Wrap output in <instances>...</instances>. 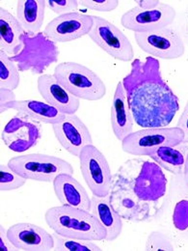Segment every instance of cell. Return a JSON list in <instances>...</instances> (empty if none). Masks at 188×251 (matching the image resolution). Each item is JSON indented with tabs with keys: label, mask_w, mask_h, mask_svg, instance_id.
Masks as SVG:
<instances>
[{
	"label": "cell",
	"mask_w": 188,
	"mask_h": 251,
	"mask_svg": "<svg viewBox=\"0 0 188 251\" xmlns=\"http://www.w3.org/2000/svg\"><path fill=\"white\" fill-rule=\"evenodd\" d=\"M134 122L143 127H165L180 109L177 95L165 82L158 59L147 56L134 59L122 80Z\"/></svg>",
	"instance_id": "6da1fadb"
},
{
	"label": "cell",
	"mask_w": 188,
	"mask_h": 251,
	"mask_svg": "<svg viewBox=\"0 0 188 251\" xmlns=\"http://www.w3.org/2000/svg\"><path fill=\"white\" fill-rule=\"evenodd\" d=\"M112 185L122 188L144 205L159 212L158 203L166 195L167 178L155 161L131 158L123 163L113 176Z\"/></svg>",
	"instance_id": "7a4b0ae2"
},
{
	"label": "cell",
	"mask_w": 188,
	"mask_h": 251,
	"mask_svg": "<svg viewBox=\"0 0 188 251\" xmlns=\"http://www.w3.org/2000/svg\"><path fill=\"white\" fill-rule=\"evenodd\" d=\"M45 220L50 229L67 238L100 242L106 237L104 227L89 211L62 205L48 209Z\"/></svg>",
	"instance_id": "3957f363"
},
{
	"label": "cell",
	"mask_w": 188,
	"mask_h": 251,
	"mask_svg": "<svg viewBox=\"0 0 188 251\" xmlns=\"http://www.w3.org/2000/svg\"><path fill=\"white\" fill-rule=\"evenodd\" d=\"M23 48L15 55L10 56L20 72H30L33 75H43L52 64L59 59V48L48 39L44 32L37 34L24 33L22 36Z\"/></svg>",
	"instance_id": "277c9868"
},
{
	"label": "cell",
	"mask_w": 188,
	"mask_h": 251,
	"mask_svg": "<svg viewBox=\"0 0 188 251\" xmlns=\"http://www.w3.org/2000/svg\"><path fill=\"white\" fill-rule=\"evenodd\" d=\"M53 75L65 89L79 100H98L106 94L103 80L82 64L60 63L55 67Z\"/></svg>",
	"instance_id": "5b68a950"
},
{
	"label": "cell",
	"mask_w": 188,
	"mask_h": 251,
	"mask_svg": "<svg viewBox=\"0 0 188 251\" xmlns=\"http://www.w3.org/2000/svg\"><path fill=\"white\" fill-rule=\"evenodd\" d=\"M8 165L26 180L36 182L53 183L60 174L73 175V167L70 162L45 154L35 153L12 157Z\"/></svg>",
	"instance_id": "8992f818"
},
{
	"label": "cell",
	"mask_w": 188,
	"mask_h": 251,
	"mask_svg": "<svg viewBox=\"0 0 188 251\" xmlns=\"http://www.w3.org/2000/svg\"><path fill=\"white\" fill-rule=\"evenodd\" d=\"M185 133L178 126L150 127L132 131L122 141L123 151L134 157H149L162 146H179Z\"/></svg>",
	"instance_id": "52a82bcc"
},
{
	"label": "cell",
	"mask_w": 188,
	"mask_h": 251,
	"mask_svg": "<svg viewBox=\"0 0 188 251\" xmlns=\"http://www.w3.org/2000/svg\"><path fill=\"white\" fill-rule=\"evenodd\" d=\"M78 158L83 179L92 194L98 197L109 195L113 176L105 156L92 144L81 151Z\"/></svg>",
	"instance_id": "ba28073f"
},
{
	"label": "cell",
	"mask_w": 188,
	"mask_h": 251,
	"mask_svg": "<svg viewBox=\"0 0 188 251\" xmlns=\"http://www.w3.org/2000/svg\"><path fill=\"white\" fill-rule=\"evenodd\" d=\"M88 36L114 59L129 62L134 58L129 39L115 25L101 17L94 16V25Z\"/></svg>",
	"instance_id": "9c48e42d"
},
{
	"label": "cell",
	"mask_w": 188,
	"mask_h": 251,
	"mask_svg": "<svg viewBox=\"0 0 188 251\" xmlns=\"http://www.w3.org/2000/svg\"><path fill=\"white\" fill-rule=\"evenodd\" d=\"M134 38L143 51L157 59H177L184 56L186 51L182 37L169 27L155 31L134 33Z\"/></svg>",
	"instance_id": "30bf717a"
},
{
	"label": "cell",
	"mask_w": 188,
	"mask_h": 251,
	"mask_svg": "<svg viewBox=\"0 0 188 251\" xmlns=\"http://www.w3.org/2000/svg\"><path fill=\"white\" fill-rule=\"evenodd\" d=\"M176 16L175 8L161 1L153 10H143L137 6L131 8L122 16L121 25L134 33L155 31L171 25Z\"/></svg>",
	"instance_id": "8fae6325"
},
{
	"label": "cell",
	"mask_w": 188,
	"mask_h": 251,
	"mask_svg": "<svg viewBox=\"0 0 188 251\" xmlns=\"http://www.w3.org/2000/svg\"><path fill=\"white\" fill-rule=\"evenodd\" d=\"M94 25V16L73 12L58 16L45 27V35L54 43H68L88 35Z\"/></svg>",
	"instance_id": "7c38bea8"
},
{
	"label": "cell",
	"mask_w": 188,
	"mask_h": 251,
	"mask_svg": "<svg viewBox=\"0 0 188 251\" xmlns=\"http://www.w3.org/2000/svg\"><path fill=\"white\" fill-rule=\"evenodd\" d=\"M42 138V127L38 122L19 114L14 116L2 129L1 139L15 153H24L35 147Z\"/></svg>",
	"instance_id": "4fadbf2b"
},
{
	"label": "cell",
	"mask_w": 188,
	"mask_h": 251,
	"mask_svg": "<svg viewBox=\"0 0 188 251\" xmlns=\"http://www.w3.org/2000/svg\"><path fill=\"white\" fill-rule=\"evenodd\" d=\"M52 129L60 145L74 157H79L86 146L93 144L88 126L76 114L66 115L61 122L52 125Z\"/></svg>",
	"instance_id": "5bb4252c"
},
{
	"label": "cell",
	"mask_w": 188,
	"mask_h": 251,
	"mask_svg": "<svg viewBox=\"0 0 188 251\" xmlns=\"http://www.w3.org/2000/svg\"><path fill=\"white\" fill-rule=\"evenodd\" d=\"M8 238L19 251H47L54 249V237L44 228L27 222L14 224L7 230Z\"/></svg>",
	"instance_id": "9a60e30c"
},
{
	"label": "cell",
	"mask_w": 188,
	"mask_h": 251,
	"mask_svg": "<svg viewBox=\"0 0 188 251\" xmlns=\"http://www.w3.org/2000/svg\"><path fill=\"white\" fill-rule=\"evenodd\" d=\"M110 203L118 215L126 221L146 222L157 218L158 211L140 203L122 188L112 185L109 193Z\"/></svg>",
	"instance_id": "2e32d148"
},
{
	"label": "cell",
	"mask_w": 188,
	"mask_h": 251,
	"mask_svg": "<svg viewBox=\"0 0 188 251\" xmlns=\"http://www.w3.org/2000/svg\"><path fill=\"white\" fill-rule=\"evenodd\" d=\"M38 91L46 102L66 115L75 114L80 106V100L70 94L57 81L53 75H42L37 81Z\"/></svg>",
	"instance_id": "e0dca14e"
},
{
	"label": "cell",
	"mask_w": 188,
	"mask_h": 251,
	"mask_svg": "<svg viewBox=\"0 0 188 251\" xmlns=\"http://www.w3.org/2000/svg\"><path fill=\"white\" fill-rule=\"evenodd\" d=\"M53 188L57 199L64 206L91 211V198L86 189L71 174L57 176L53 181Z\"/></svg>",
	"instance_id": "ac0fdd59"
},
{
	"label": "cell",
	"mask_w": 188,
	"mask_h": 251,
	"mask_svg": "<svg viewBox=\"0 0 188 251\" xmlns=\"http://www.w3.org/2000/svg\"><path fill=\"white\" fill-rule=\"evenodd\" d=\"M10 109L17 111L19 115L32 121L50 125L61 122L66 117V114L49 103L35 100H16L5 106L4 112Z\"/></svg>",
	"instance_id": "d6986e66"
},
{
	"label": "cell",
	"mask_w": 188,
	"mask_h": 251,
	"mask_svg": "<svg viewBox=\"0 0 188 251\" xmlns=\"http://www.w3.org/2000/svg\"><path fill=\"white\" fill-rule=\"evenodd\" d=\"M111 126L114 135L123 141L133 130L134 119L126 99L123 82L117 84L111 106Z\"/></svg>",
	"instance_id": "ffe728a7"
},
{
	"label": "cell",
	"mask_w": 188,
	"mask_h": 251,
	"mask_svg": "<svg viewBox=\"0 0 188 251\" xmlns=\"http://www.w3.org/2000/svg\"><path fill=\"white\" fill-rule=\"evenodd\" d=\"M91 213L101 223L106 231L105 242H113L118 239L123 231V219L113 209L109 195L98 197L92 196L91 198Z\"/></svg>",
	"instance_id": "44dd1931"
},
{
	"label": "cell",
	"mask_w": 188,
	"mask_h": 251,
	"mask_svg": "<svg viewBox=\"0 0 188 251\" xmlns=\"http://www.w3.org/2000/svg\"><path fill=\"white\" fill-rule=\"evenodd\" d=\"M26 33L18 21L8 10L0 8V50L8 55L17 54L23 48L22 36Z\"/></svg>",
	"instance_id": "7402d4cb"
},
{
	"label": "cell",
	"mask_w": 188,
	"mask_h": 251,
	"mask_svg": "<svg viewBox=\"0 0 188 251\" xmlns=\"http://www.w3.org/2000/svg\"><path fill=\"white\" fill-rule=\"evenodd\" d=\"M47 1L45 0H21L18 1L17 19L28 34H37L45 21Z\"/></svg>",
	"instance_id": "603a6c76"
},
{
	"label": "cell",
	"mask_w": 188,
	"mask_h": 251,
	"mask_svg": "<svg viewBox=\"0 0 188 251\" xmlns=\"http://www.w3.org/2000/svg\"><path fill=\"white\" fill-rule=\"evenodd\" d=\"M184 144V143H183ZM183 144L179 146H162L157 148L149 157L157 163L162 169L174 175L184 173L185 164L188 157V150Z\"/></svg>",
	"instance_id": "cb8c5ba5"
},
{
	"label": "cell",
	"mask_w": 188,
	"mask_h": 251,
	"mask_svg": "<svg viewBox=\"0 0 188 251\" xmlns=\"http://www.w3.org/2000/svg\"><path fill=\"white\" fill-rule=\"evenodd\" d=\"M21 76L17 64L6 52L0 50V88L16 90L20 86Z\"/></svg>",
	"instance_id": "d4e9b609"
},
{
	"label": "cell",
	"mask_w": 188,
	"mask_h": 251,
	"mask_svg": "<svg viewBox=\"0 0 188 251\" xmlns=\"http://www.w3.org/2000/svg\"><path fill=\"white\" fill-rule=\"evenodd\" d=\"M54 249L61 251H99L100 248L92 241L67 238L54 232Z\"/></svg>",
	"instance_id": "484cf974"
},
{
	"label": "cell",
	"mask_w": 188,
	"mask_h": 251,
	"mask_svg": "<svg viewBox=\"0 0 188 251\" xmlns=\"http://www.w3.org/2000/svg\"><path fill=\"white\" fill-rule=\"evenodd\" d=\"M26 179L15 172L9 165L1 164L0 167V189L10 191L23 188L26 184Z\"/></svg>",
	"instance_id": "4316f807"
},
{
	"label": "cell",
	"mask_w": 188,
	"mask_h": 251,
	"mask_svg": "<svg viewBox=\"0 0 188 251\" xmlns=\"http://www.w3.org/2000/svg\"><path fill=\"white\" fill-rule=\"evenodd\" d=\"M172 221L174 227L181 231L185 232L188 229V199L183 198L179 200L173 209Z\"/></svg>",
	"instance_id": "83f0119b"
},
{
	"label": "cell",
	"mask_w": 188,
	"mask_h": 251,
	"mask_svg": "<svg viewBox=\"0 0 188 251\" xmlns=\"http://www.w3.org/2000/svg\"><path fill=\"white\" fill-rule=\"evenodd\" d=\"M146 251H175L172 241L159 231L152 232L145 245Z\"/></svg>",
	"instance_id": "f1b7e54d"
},
{
	"label": "cell",
	"mask_w": 188,
	"mask_h": 251,
	"mask_svg": "<svg viewBox=\"0 0 188 251\" xmlns=\"http://www.w3.org/2000/svg\"><path fill=\"white\" fill-rule=\"evenodd\" d=\"M119 1L117 0H81L79 5L92 11L108 13L113 12L119 6Z\"/></svg>",
	"instance_id": "f546056e"
},
{
	"label": "cell",
	"mask_w": 188,
	"mask_h": 251,
	"mask_svg": "<svg viewBox=\"0 0 188 251\" xmlns=\"http://www.w3.org/2000/svg\"><path fill=\"white\" fill-rule=\"evenodd\" d=\"M48 8L55 14L62 16L66 14L76 12L79 7L77 0H48L47 1Z\"/></svg>",
	"instance_id": "4dcf8cb0"
},
{
	"label": "cell",
	"mask_w": 188,
	"mask_h": 251,
	"mask_svg": "<svg viewBox=\"0 0 188 251\" xmlns=\"http://www.w3.org/2000/svg\"><path fill=\"white\" fill-rule=\"evenodd\" d=\"M14 100H16V95L14 93V91L5 89V88H0V111H1V113L4 112L5 106Z\"/></svg>",
	"instance_id": "1f68e13d"
},
{
	"label": "cell",
	"mask_w": 188,
	"mask_h": 251,
	"mask_svg": "<svg viewBox=\"0 0 188 251\" xmlns=\"http://www.w3.org/2000/svg\"><path fill=\"white\" fill-rule=\"evenodd\" d=\"M177 126L180 127L184 133H185V140H184V144H188V100L185 106V109L178 121Z\"/></svg>",
	"instance_id": "d6a6232c"
},
{
	"label": "cell",
	"mask_w": 188,
	"mask_h": 251,
	"mask_svg": "<svg viewBox=\"0 0 188 251\" xmlns=\"http://www.w3.org/2000/svg\"><path fill=\"white\" fill-rule=\"evenodd\" d=\"M0 248L2 251H18L11 243L10 239L8 238L7 230L3 226L0 227Z\"/></svg>",
	"instance_id": "836d02e7"
},
{
	"label": "cell",
	"mask_w": 188,
	"mask_h": 251,
	"mask_svg": "<svg viewBox=\"0 0 188 251\" xmlns=\"http://www.w3.org/2000/svg\"><path fill=\"white\" fill-rule=\"evenodd\" d=\"M136 6L143 10H153L156 9L157 6L161 3V1L157 0H137Z\"/></svg>",
	"instance_id": "e575fe53"
},
{
	"label": "cell",
	"mask_w": 188,
	"mask_h": 251,
	"mask_svg": "<svg viewBox=\"0 0 188 251\" xmlns=\"http://www.w3.org/2000/svg\"><path fill=\"white\" fill-rule=\"evenodd\" d=\"M184 180H185L186 188H187L188 192V154L187 161H186V164H185V169H184Z\"/></svg>",
	"instance_id": "d590c367"
},
{
	"label": "cell",
	"mask_w": 188,
	"mask_h": 251,
	"mask_svg": "<svg viewBox=\"0 0 188 251\" xmlns=\"http://www.w3.org/2000/svg\"><path fill=\"white\" fill-rule=\"evenodd\" d=\"M185 29H186L187 35L188 36V9L187 14H186V17H185Z\"/></svg>",
	"instance_id": "8d00e7d4"
}]
</instances>
